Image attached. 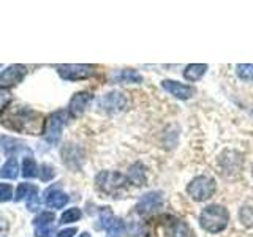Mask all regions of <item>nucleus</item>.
Wrapping results in <instances>:
<instances>
[{
  "instance_id": "18",
  "label": "nucleus",
  "mask_w": 253,
  "mask_h": 237,
  "mask_svg": "<svg viewBox=\"0 0 253 237\" xmlns=\"http://www.w3.org/2000/svg\"><path fill=\"white\" fill-rule=\"evenodd\" d=\"M239 218L244 226L253 228V201H247L242 205L239 212Z\"/></svg>"
},
{
  "instance_id": "4",
  "label": "nucleus",
  "mask_w": 253,
  "mask_h": 237,
  "mask_svg": "<svg viewBox=\"0 0 253 237\" xmlns=\"http://www.w3.org/2000/svg\"><path fill=\"white\" fill-rule=\"evenodd\" d=\"M217 184L215 180L209 176H198L195 177L187 187V193L193 198L195 201H206L212 198V195L215 193Z\"/></svg>"
},
{
  "instance_id": "26",
  "label": "nucleus",
  "mask_w": 253,
  "mask_h": 237,
  "mask_svg": "<svg viewBox=\"0 0 253 237\" xmlns=\"http://www.w3.org/2000/svg\"><path fill=\"white\" fill-rule=\"evenodd\" d=\"M38 176H40V179H42L43 182H49L51 179H54V176H55V171H54V168L51 164H42L40 166V169H38Z\"/></svg>"
},
{
  "instance_id": "9",
  "label": "nucleus",
  "mask_w": 253,
  "mask_h": 237,
  "mask_svg": "<svg viewBox=\"0 0 253 237\" xmlns=\"http://www.w3.org/2000/svg\"><path fill=\"white\" fill-rule=\"evenodd\" d=\"M125 105H126V98L121 92H109L100 101V108H103V111H106L109 114L122 111L125 108Z\"/></svg>"
},
{
  "instance_id": "6",
  "label": "nucleus",
  "mask_w": 253,
  "mask_h": 237,
  "mask_svg": "<svg viewBox=\"0 0 253 237\" xmlns=\"http://www.w3.org/2000/svg\"><path fill=\"white\" fill-rule=\"evenodd\" d=\"M40 116L37 113H34L32 109L29 108H22L19 111H16L14 116H11L13 122L8 125L10 128H14V130H26V131H30L32 134L34 133V123H37V118Z\"/></svg>"
},
{
  "instance_id": "14",
  "label": "nucleus",
  "mask_w": 253,
  "mask_h": 237,
  "mask_svg": "<svg viewBox=\"0 0 253 237\" xmlns=\"http://www.w3.org/2000/svg\"><path fill=\"white\" fill-rule=\"evenodd\" d=\"M206 70H208V65H204V63H192L184 70V78L187 81H198L206 73Z\"/></svg>"
},
{
  "instance_id": "29",
  "label": "nucleus",
  "mask_w": 253,
  "mask_h": 237,
  "mask_svg": "<svg viewBox=\"0 0 253 237\" xmlns=\"http://www.w3.org/2000/svg\"><path fill=\"white\" fill-rule=\"evenodd\" d=\"M52 231H54V223L37 226V229H35V237H51Z\"/></svg>"
},
{
  "instance_id": "32",
  "label": "nucleus",
  "mask_w": 253,
  "mask_h": 237,
  "mask_svg": "<svg viewBox=\"0 0 253 237\" xmlns=\"http://www.w3.org/2000/svg\"><path fill=\"white\" fill-rule=\"evenodd\" d=\"M75 234H76V228H68V229H62V231H59L55 234V237H73Z\"/></svg>"
},
{
  "instance_id": "8",
  "label": "nucleus",
  "mask_w": 253,
  "mask_h": 237,
  "mask_svg": "<svg viewBox=\"0 0 253 237\" xmlns=\"http://www.w3.org/2000/svg\"><path fill=\"white\" fill-rule=\"evenodd\" d=\"M163 204V196L158 192H150L144 195L136 204V212L141 215H147V213L154 212L157 209H160Z\"/></svg>"
},
{
  "instance_id": "30",
  "label": "nucleus",
  "mask_w": 253,
  "mask_h": 237,
  "mask_svg": "<svg viewBox=\"0 0 253 237\" xmlns=\"http://www.w3.org/2000/svg\"><path fill=\"white\" fill-rule=\"evenodd\" d=\"M10 103H11V93L5 89H0V111H3Z\"/></svg>"
},
{
  "instance_id": "2",
  "label": "nucleus",
  "mask_w": 253,
  "mask_h": 237,
  "mask_svg": "<svg viewBox=\"0 0 253 237\" xmlns=\"http://www.w3.org/2000/svg\"><path fill=\"white\" fill-rule=\"evenodd\" d=\"M95 184L100 192L111 195V196H117L121 195L128 180L125 176H122L121 172H114V171H101L97 177H95Z\"/></svg>"
},
{
  "instance_id": "28",
  "label": "nucleus",
  "mask_w": 253,
  "mask_h": 237,
  "mask_svg": "<svg viewBox=\"0 0 253 237\" xmlns=\"http://www.w3.org/2000/svg\"><path fill=\"white\" fill-rule=\"evenodd\" d=\"M13 198V187L10 184H0V202H6Z\"/></svg>"
},
{
  "instance_id": "23",
  "label": "nucleus",
  "mask_w": 253,
  "mask_h": 237,
  "mask_svg": "<svg viewBox=\"0 0 253 237\" xmlns=\"http://www.w3.org/2000/svg\"><path fill=\"white\" fill-rule=\"evenodd\" d=\"M98 218H100V226H101L103 229H108L111 225L114 223V220H116L113 210H111L109 207H103V209L100 210Z\"/></svg>"
},
{
  "instance_id": "31",
  "label": "nucleus",
  "mask_w": 253,
  "mask_h": 237,
  "mask_svg": "<svg viewBox=\"0 0 253 237\" xmlns=\"http://www.w3.org/2000/svg\"><path fill=\"white\" fill-rule=\"evenodd\" d=\"M27 207H29V210L40 209V198H38V195L29 198V199H27Z\"/></svg>"
},
{
  "instance_id": "5",
  "label": "nucleus",
  "mask_w": 253,
  "mask_h": 237,
  "mask_svg": "<svg viewBox=\"0 0 253 237\" xmlns=\"http://www.w3.org/2000/svg\"><path fill=\"white\" fill-rule=\"evenodd\" d=\"M57 73L65 81H81L93 75V67L83 65V63H70V65H59Z\"/></svg>"
},
{
  "instance_id": "25",
  "label": "nucleus",
  "mask_w": 253,
  "mask_h": 237,
  "mask_svg": "<svg viewBox=\"0 0 253 237\" xmlns=\"http://www.w3.org/2000/svg\"><path fill=\"white\" fill-rule=\"evenodd\" d=\"M108 234L109 237H122V234L125 233V225H124V221L121 218H116L114 220V223L111 225L108 229Z\"/></svg>"
},
{
  "instance_id": "12",
  "label": "nucleus",
  "mask_w": 253,
  "mask_h": 237,
  "mask_svg": "<svg viewBox=\"0 0 253 237\" xmlns=\"http://www.w3.org/2000/svg\"><path fill=\"white\" fill-rule=\"evenodd\" d=\"M46 205L47 207H51V209H62L63 205H67V202L70 201V198L60 192L59 187H52V188H47L46 190Z\"/></svg>"
},
{
  "instance_id": "3",
  "label": "nucleus",
  "mask_w": 253,
  "mask_h": 237,
  "mask_svg": "<svg viewBox=\"0 0 253 237\" xmlns=\"http://www.w3.org/2000/svg\"><path fill=\"white\" fill-rule=\"evenodd\" d=\"M67 123V113L65 111H55L44 120L43 136L51 146L57 144L62 136V130Z\"/></svg>"
},
{
  "instance_id": "17",
  "label": "nucleus",
  "mask_w": 253,
  "mask_h": 237,
  "mask_svg": "<svg viewBox=\"0 0 253 237\" xmlns=\"http://www.w3.org/2000/svg\"><path fill=\"white\" fill-rule=\"evenodd\" d=\"M22 176L24 179H34L38 176V166L34 157H26L22 161Z\"/></svg>"
},
{
  "instance_id": "27",
  "label": "nucleus",
  "mask_w": 253,
  "mask_h": 237,
  "mask_svg": "<svg viewBox=\"0 0 253 237\" xmlns=\"http://www.w3.org/2000/svg\"><path fill=\"white\" fill-rule=\"evenodd\" d=\"M54 213L52 212H43V213H40V215L35 217L34 220V225L35 226H42V225H49V223H54Z\"/></svg>"
},
{
  "instance_id": "21",
  "label": "nucleus",
  "mask_w": 253,
  "mask_h": 237,
  "mask_svg": "<svg viewBox=\"0 0 253 237\" xmlns=\"http://www.w3.org/2000/svg\"><path fill=\"white\" fill-rule=\"evenodd\" d=\"M2 146H3V150H5L8 155H11V152L13 154L19 152V150L24 147L21 141L13 139V138H8V136H3L2 138Z\"/></svg>"
},
{
  "instance_id": "15",
  "label": "nucleus",
  "mask_w": 253,
  "mask_h": 237,
  "mask_svg": "<svg viewBox=\"0 0 253 237\" xmlns=\"http://www.w3.org/2000/svg\"><path fill=\"white\" fill-rule=\"evenodd\" d=\"M19 174V166H18V161H16V158H10L2 168H0V177L2 179H10V180H14L18 177Z\"/></svg>"
},
{
  "instance_id": "1",
  "label": "nucleus",
  "mask_w": 253,
  "mask_h": 237,
  "mask_svg": "<svg viewBox=\"0 0 253 237\" xmlns=\"http://www.w3.org/2000/svg\"><path fill=\"white\" fill-rule=\"evenodd\" d=\"M228 221H229L228 210L223 207V205H218V204L208 205L200 215L201 228L211 234L223 231V229L228 226Z\"/></svg>"
},
{
  "instance_id": "24",
  "label": "nucleus",
  "mask_w": 253,
  "mask_h": 237,
  "mask_svg": "<svg viewBox=\"0 0 253 237\" xmlns=\"http://www.w3.org/2000/svg\"><path fill=\"white\" fill-rule=\"evenodd\" d=\"M83 217L81 210H79L78 207H71V209H67L65 212L62 213L60 217V223H75V221H78L79 218Z\"/></svg>"
},
{
  "instance_id": "22",
  "label": "nucleus",
  "mask_w": 253,
  "mask_h": 237,
  "mask_svg": "<svg viewBox=\"0 0 253 237\" xmlns=\"http://www.w3.org/2000/svg\"><path fill=\"white\" fill-rule=\"evenodd\" d=\"M236 73L242 81H253V63H239L236 67Z\"/></svg>"
},
{
  "instance_id": "34",
  "label": "nucleus",
  "mask_w": 253,
  "mask_h": 237,
  "mask_svg": "<svg viewBox=\"0 0 253 237\" xmlns=\"http://www.w3.org/2000/svg\"><path fill=\"white\" fill-rule=\"evenodd\" d=\"M79 237H92V236H90L89 233H83V234H81V236H79Z\"/></svg>"
},
{
  "instance_id": "16",
  "label": "nucleus",
  "mask_w": 253,
  "mask_h": 237,
  "mask_svg": "<svg viewBox=\"0 0 253 237\" xmlns=\"http://www.w3.org/2000/svg\"><path fill=\"white\" fill-rule=\"evenodd\" d=\"M38 195V187L34 184H19L18 190H16V201H22V199H29V198Z\"/></svg>"
},
{
  "instance_id": "13",
  "label": "nucleus",
  "mask_w": 253,
  "mask_h": 237,
  "mask_svg": "<svg viewBox=\"0 0 253 237\" xmlns=\"http://www.w3.org/2000/svg\"><path fill=\"white\" fill-rule=\"evenodd\" d=\"M169 237H193V233L185 221L174 220L169 226Z\"/></svg>"
},
{
  "instance_id": "20",
  "label": "nucleus",
  "mask_w": 253,
  "mask_h": 237,
  "mask_svg": "<svg viewBox=\"0 0 253 237\" xmlns=\"http://www.w3.org/2000/svg\"><path fill=\"white\" fill-rule=\"evenodd\" d=\"M116 79L121 82H134L138 84L142 81V76L138 73L136 70H122L121 73L116 75Z\"/></svg>"
},
{
  "instance_id": "11",
  "label": "nucleus",
  "mask_w": 253,
  "mask_h": 237,
  "mask_svg": "<svg viewBox=\"0 0 253 237\" xmlns=\"http://www.w3.org/2000/svg\"><path fill=\"white\" fill-rule=\"evenodd\" d=\"M162 87L166 90V92H169L172 97H176V98H180V100H188V98H192L193 97V93H195V89L193 87H190V85H185V84H180L177 81H171V79H166V81L162 82Z\"/></svg>"
},
{
  "instance_id": "7",
  "label": "nucleus",
  "mask_w": 253,
  "mask_h": 237,
  "mask_svg": "<svg viewBox=\"0 0 253 237\" xmlns=\"http://www.w3.org/2000/svg\"><path fill=\"white\" fill-rule=\"evenodd\" d=\"M27 75V68L19 63L6 67L2 73H0V87H13L19 84Z\"/></svg>"
},
{
  "instance_id": "10",
  "label": "nucleus",
  "mask_w": 253,
  "mask_h": 237,
  "mask_svg": "<svg viewBox=\"0 0 253 237\" xmlns=\"http://www.w3.org/2000/svg\"><path fill=\"white\" fill-rule=\"evenodd\" d=\"M93 100V95L89 92H78L75 93L70 100L68 105V113L73 117H79L84 111L90 106V103Z\"/></svg>"
},
{
  "instance_id": "19",
  "label": "nucleus",
  "mask_w": 253,
  "mask_h": 237,
  "mask_svg": "<svg viewBox=\"0 0 253 237\" xmlns=\"http://www.w3.org/2000/svg\"><path fill=\"white\" fill-rule=\"evenodd\" d=\"M128 179L133 182L134 185H142L146 182V176H144V168H142L141 163H134L130 172H128Z\"/></svg>"
},
{
  "instance_id": "33",
  "label": "nucleus",
  "mask_w": 253,
  "mask_h": 237,
  "mask_svg": "<svg viewBox=\"0 0 253 237\" xmlns=\"http://www.w3.org/2000/svg\"><path fill=\"white\" fill-rule=\"evenodd\" d=\"M6 231H8V223H6V220L0 218V234H5Z\"/></svg>"
}]
</instances>
